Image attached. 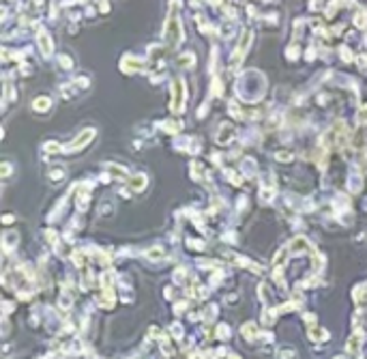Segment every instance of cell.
<instances>
[{
    "instance_id": "1",
    "label": "cell",
    "mask_w": 367,
    "mask_h": 359,
    "mask_svg": "<svg viewBox=\"0 0 367 359\" xmlns=\"http://www.w3.org/2000/svg\"><path fill=\"white\" fill-rule=\"evenodd\" d=\"M39 43H41V47H43V52L50 54V47H52V45H50V39H47L45 34H39Z\"/></svg>"
}]
</instances>
